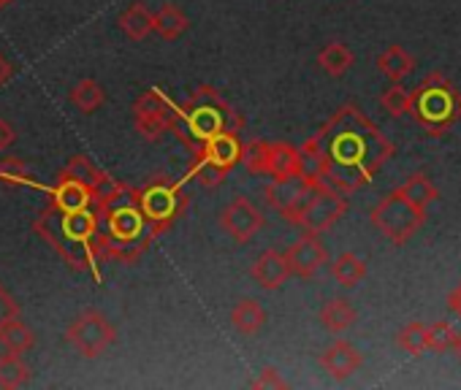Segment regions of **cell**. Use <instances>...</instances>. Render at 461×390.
<instances>
[{
    "mask_svg": "<svg viewBox=\"0 0 461 390\" xmlns=\"http://www.w3.org/2000/svg\"><path fill=\"white\" fill-rule=\"evenodd\" d=\"M245 128V117L230 106L214 87L201 84L193 90V95L179 106L176 133L187 144V149L195 155L201 144L220 133H240Z\"/></svg>",
    "mask_w": 461,
    "mask_h": 390,
    "instance_id": "obj_4",
    "label": "cell"
},
{
    "mask_svg": "<svg viewBox=\"0 0 461 390\" xmlns=\"http://www.w3.org/2000/svg\"><path fill=\"white\" fill-rule=\"evenodd\" d=\"M267 155H269V141H261V138H253L245 144V152H242V163L248 165L250 173L261 176L267 173Z\"/></svg>",
    "mask_w": 461,
    "mask_h": 390,
    "instance_id": "obj_35",
    "label": "cell"
},
{
    "mask_svg": "<svg viewBox=\"0 0 461 390\" xmlns=\"http://www.w3.org/2000/svg\"><path fill=\"white\" fill-rule=\"evenodd\" d=\"M456 355H458V360H461V331L456 328V339H453V347H450Z\"/></svg>",
    "mask_w": 461,
    "mask_h": 390,
    "instance_id": "obj_41",
    "label": "cell"
},
{
    "mask_svg": "<svg viewBox=\"0 0 461 390\" xmlns=\"http://www.w3.org/2000/svg\"><path fill=\"white\" fill-rule=\"evenodd\" d=\"M410 114L426 136H445L461 120V90L447 76L431 74L412 90Z\"/></svg>",
    "mask_w": 461,
    "mask_h": 390,
    "instance_id": "obj_5",
    "label": "cell"
},
{
    "mask_svg": "<svg viewBox=\"0 0 461 390\" xmlns=\"http://www.w3.org/2000/svg\"><path fill=\"white\" fill-rule=\"evenodd\" d=\"M190 28L187 14L174 6V4H163L158 9V14H152V31L163 39V41H176L185 31Z\"/></svg>",
    "mask_w": 461,
    "mask_h": 390,
    "instance_id": "obj_21",
    "label": "cell"
},
{
    "mask_svg": "<svg viewBox=\"0 0 461 390\" xmlns=\"http://www.w3.org/2000/svg\"><path fill=\"white\" fill-rule=\"evenodd\" d=\"M396 344L402 352H407L410 358L423 355L426 350V325L423 323H407L399 333H396Z\"/></svg>",
    "mask_w": 461,
    "mask_h": 390,
    "instance_id": "obj_33",
    "label": "cell"
},
{
    "mask_svg": "<svg viewBox=\"0 0 461 390\" xmlns=\"http://www.w3.org/2000/svg\"><path fill=\"white\" fill-rule=\"evenodd\" d=\"M356 306L348 298H331L321 306V325L329 333H345L356 323Z\"/></svg>",
    "mask_w": 461,
    "mask_h": 390,
    "instance_id": "obj_22",
    "label": "cell"
},
{
    "mask_svg": "<svg viewBox=\"0 0 461 390\" xmlns=\"http://www.w3.org/2000/svg\"><path fill=\"white\" fill-rule=\"evenodd\" d=\"M14 317H20V304L14 301V296L4 285H0V328Z\"/></svg>",
    "mask_w": 461,
    "mask_h": 390,
    "instance_id": "obj_36",
    "label": "cell"
},
{
    "mask_svg": "<svg viewBox=\"0 0 461 390\" xmlns=\"http://www.w3.org/2000/svg\"><path fill=\"white\" fill-rule=\"evenodd\" d=\"M68 101L82 111V114H95L104 103H106V93L95 79H82L74 84V90L68 93Z\"/></svg>",
    "mask_w": 461,
    "mask_h": 390,
    "instance_id": "obj_28",
    "label": "cell"
},
{
    "mask_svg": "<svg viewBox=\"0 0 461 390\" xmlns=\"http://www.w3.org/2000/svg\"><path fill=\"white\" fill-rule=\"evenodd\" d=\"M348 212V195L339 192L337 187L331 184H315L312 192H310V199L307 204L302 207V212L296 215L294 226H299L304 234H326L331 231Z\"/></svg>",
    "mask_w": 461,
    "mask_h": 390,
    "instance_id": "obj_9",
    "label": "cell"
},
{
    "mask_svg": "<svg viewBox=\"0 0 461 390\" xmlns=\"http://www.w3.org/2000/svg\"><path fill=\"white\" fill-rule=\"evenodd\" d=\"M230 325H234L242 336H256L267 325V309L256 298H242L230 309Z\"/></svg>",
    "mask_w": 461,
    "mask_h": 390,
    "instance_id": "obj_20",
    "label": "cell"
},
{
    "mask_svg": "<svg viewBox=\"0 0 461 390\" xmlns=\"http://www.w3.org/2000/svg\"><path fill=\"white\" fill-rule=\"evenodd\" d=\"M0 184H6V187H39V182L33 179V171L20 157L0 160Z\"/></svg>",
    "mask_w": 461,
    "mask_h": 390,
    "instance_id": "obj_31",
    "label": "cell"
},
{
    "mask_svg": "<svg viewBox=\"0 0 461 390\" xmlns=\"http://www.w3.org/2000/svg\"><path fill=\"white\" fill-rule=\"evenodd\" d=\"M220 228L234 239L237 244H248L261 228H264V215L250 199H234L220 215Z\"/></svg>",
    "mask_w": 461,
    "mask_h": 390,
    "instance_id": "obj_13",
    "label": "cell"
},
{
    "mask_svg": "<svg viewBox=\"0 0 461 390\" xmlns=\"http://www.w3.org/2000/svg\"><path fill=\"white\" fill-rule=\"evenodd\" d=\"M14 141H17V130H14V125H12L9 120L0 117V152H6Z\"/></svg>",
    "mask_w": 461,
    "mask_h": 390,
    "instance_id": "obj_38",
    "label": "cell"
},
{
    "mask_svg": "<svg viewBox=\"0 0 461 390\" xmlns=\"http://www.w3.org/2000/svg\"><path fill=\"white\" fill-rule=\"evenodd\" d=\"M136 192H139V204H141L155 236L166 234L182 217V212L187 207V195L182 190V182H174L163 173L149 179Z\"/></svg>",
    "mask_w": 461,
    "mask_h": 390,
    "instance_id": "obj_6",
    "label": "cell"
},
{
    "mask_svg": "<svg viewBox=\"0 0 461 390\" xmlns=\"http://www.w3.org/2000/svg\"><path fill=\"white\" fill-rule=\"evenodd\" d=\"M312 182H307L302 173L294 176H280L272 179V184L267 187V201L272 209H277L285 220H296V215L302 212V207L307 204L310 192H312Z\"/></svg>",
    "mask_w": 461,
    "mask_h": 390,
    "instance_id": "obj_12",
    "label": "cell"
},
{
    "mask_svg": "<svg viewBox=\"0 0 461 390\" xmlns=\"http://www.w3.org/2000/svg\"><path fill=\"white\" fill-rule=\"evenodd\" d=\"M120 31L131 39V41H144L152 33V14L144 4H131L120 17H117Z\"/></svg>",
    "mask_w": 461,
    "mask_h": 390,
    "instance_id": "obj_25",
    "label": "cell"
},
{
    "mask_svg": "<svg viewBox=\"0 0 461 390\" xmlns=\"http://www.w3.org/2000/svg\"><path fill=\"white\" fill-rule=\"evenodd\" d=\"M101 255L120 263H136L155 239V231L139 204V192L122 182H112L98 199Z\"/></svg>",
    "mask_w": 461,
    "mask_h": 390,
    "instance_id": "obj_2",
    "label": "cell"
},
{
    "mask_svg": "<svg viewBox=\"0 0 461 390\" xmlns=\"http://www.w3.org/2000/svg\"><path fill=\"white\" fill-rule=\"evenodd\" d=\"M31 379V366L20 352L0 355V387H23Z\"/></svg>",
    "mask_w": 461,
    "mask_h": 390,
    "instance_id": "obj_30",
    "label": "cell"
},
{
    "mask_svg": "<svg viewBox=\"0 0 461 390\" xmlns=\"http://www.w3.org/2000/svg\"><path fill=\"white\" fill-rule=\"evenodd\" d=\"M250 387H277V390H283V387H288V379H283L277 368L267 366V368L250 382Z\"/></svg>",
    "mask_w": 461,
    "mask_h": 390,
    "instance_id": "obj_37",
    "label": "cell"
},
{
    "mask_svg": "<svg viewBox=\"0 0 461 390\" xmlns=\"http://www.w3.org/2000/svg\"><path fill=\"white\" fill-rule=\"evenodd\" d=\"M133 125L147 141H160L166 133L176 128L179 120V106L171 103V98L160 87H149L141 93L133 103Z\"/></svg>",
    "mask_w": 461,
    "mask_h": 390,
    "instance_id": "obj_10",
    "label": "cell"
},
{
    "mask_svg": "<svg viewBox=\"0 0 461 390\" xmlns=\"http://www.w3.org/2000/svg\"><path fill=\"white\" fill-rule=\"evenodd\" d=\"M410 103H412V90L402 87L399 82H391V87H385L383 95H380V106H383L391 117H404V114H410Z\"/></svg>",
    "mask_w": 461,
    "mask_h": 390,
    "instance_id": "obj_32",
    "label": "cell"
},
{
    "mask_svg": "<svg viewBox=\"0 0 461 390\" xmlns=\"http://www.w3.org/2000/svg\"><path fill=\"white\" fill-rule=\"evenodd\" d=\"M331 277H334L342 288H356V285L366 277V261L358 258L356 253H342V255L331 263Z\"/></svg>",
    "mask_w": 461,
    "mask_h": 390,
    "instance_id": "obj_29",
    "label": "cell"
},
{
    "mask_svg": "<svg viewBox=\"0 0 461 390\" xmlns=\"http://www.w3.org/2000/svg\"><path fill=\"white\" fill-rule=\"evenodd\" d=\"M412 68H415V58L396 44L388 47L385 52H380V58H377V71L391 82H402Z\"/></svg>",
    "mask_w": 461,
    "mask_h": 390,
    "instance_id": "obj_26",
    "label": "cell"
},
{
    "mask_svg": "<svg viewBox=\"0 0 461 390\" xmlns=\"http://www.w3.org/2000/svg\"><path fill=\"white\" fill-rule=\"evenodd\" d=\"M33 231L63 258L66 266L74 271H93V277L101 282V226H98V207L90 209H58L55 204H47V209L39 215Z\"/></svg>",
    "mask_w": 461,
    "mask_h": 390,
    "instance_id": "obj_3",
    "label": "cell"
},
{
    "mask_svg": "<svg viewBox=\"0 0 461 390\" xmlns=\"http://www.w3.org/2000/svg\"><path fill=\"white\" fill-rule=\"evenodd\" d=\"M285 261H288L291 274H296L302 279H310L329 263V253H326L323 242L315 234H304L299 242H294L285 250Z\"/></svg>",
    "mask_w": 461,
    "mask_h": 390,
    "instance_id": "obj_14",
    "label": "cell"
},
{
    "mask_svg": "<svg viewBox=\"0 0 461 390\" xmlns=\"http://www.w3.org/2000/svg\"><path fill=\"white\" fill-rule=\"evenodd\" d=\"M302 171V157H299V146L285 144V141H275L269 144V155H267V173L272 179L280 176H294Z\"/></svg>",
    "mask_w": 461,
    "mask_h": 390,
    "instance_id": "obj_19",
    "label": "cell"
},
{
    "mask_svg": "<svg viewBox=\"0 0 461 390\" xmlns=\"http://www.w3.org/2000/svg\"><path fill=\"white\" fill-rule=\"evenodd\" d=\"M396 190L404 195V199H407L418 212H426V209L437 201V195H439L437 187H434V182H431L426 173H420V171L412 173V176H410L402 187H396Z\"/></svg>",
    "mask_w": 461,
    "mask_h": 390,
    "instance_id": "obj_24",
    "label": "cell"
},
{
    "mask_svg": "<svg viewBox=\"0 0 461 390\" xmlns=\"http://www.w3.org/2000/svg\"><path fill=\"white\" fill-rule=\"evenodd\" d=\"M372 226L391 242V244H404L415 236V231L423 226L426 212H418L399 190L388 192L383 201L375 204L369 215Z\"/></svg>",
    "mask_w": 461,
    "mask_h": 390,
    "instance_id": "obj_8",
    "label": "cell"
},
{
    "mask_svg": "<svg viewBox=\"0 0 461 390\" xmlns=\"http://www.w3.org/2000/svg\"><path fill=\"white\" fill-rule=\"evenodd\" d=\"M66 341L82 355V358H101L114 341H117V328L114 323L98 312V309H85L68 328H66Z\"/></svg>",
    "mask_w": 461,
    "mask_h": 390,
    "instance_id": "obj_11",
    "label": "cell"
},
{
    "mask_svg": "<svg viewBox=\"0 0 461 390\" xmlns=\"http://www.w3.org/2000/svg\"><path fill=\"white\" fill-rule=\"evenodd\" d=\"M242 152L245 144L240 133H220L201 144V149L193 155L190 176H195L203 187H214L242 163Z\"/></svg>",
    "mask_w": 461,
    "mask_h": 390,
    "instance_id": "obj_7",
    "label": "cell"
},
{
    "mask_svg": "<svg viewBox=\"0 0 461 390\" xmlns=\"http://www.w3.org/2000/svg\"><path fill=\"white\" fill-rule=\"evenodd\" d=\"M63 173H68L71 179H77V182H82L85 187H90L98 199L104 195V190L114 182L106 171H101L87 155H74L71 160H68V165L63 168Z\"/></svg>",
    "mask_w": 461,
    "mask_h": 390,
    "instance_id": "obj_18",
    "label": "cell"
},
{
    "mask_svg": "<svg viewBox=\"0 0 461 390\" xmlns=\"http://www.w3.org/2000/svg\"><path fill=\"white\" fill-rule=\"evenodd\" d=\"M50 204H55L58 209H66V212L90 209V207H98V195L90 187H85L82 182H77L60 171L58 182L50 187Z\"/></svg>",
    "mask_w": 461,
    "mask_h": 390,
    "instance_id": "obj_15",
    "label": "cell"
},
{
    "mask_svg": "<svg viewBox=\"0 0 461 390\" xmlns=\"http://www.w3.org/2000/svg\"><path fill=\"white\" fill-rule=\"evenodd\" d=\"M250 277L256 279V285H261L264 290H277L288 282L291 277V269H288V261L283 253L277 250H267L250 269Z\"/></svg>",
    "mask_w": 461,
    "mask_h": 390,
    "instance_id": "obj_17",
    "label": "cell"
},
{
    "mask_svg": "<svg viewBox=\"0 0 461 390\" xmlns=\"http://www.w3.org/2000/svg\"><path fill=\"white\" fill-rule=\"evenodd\" d=\"M312 138L323 165L321 182L345 195L366 187L393 155V144L356 103L339 106Z\"/></svg>",
    "mask_w": 461,
    "mask_h": 390,
    "instance_id": "obj_1",
    "label": "cell"
},
{
    "mask_svg": "<svg viewBox=\"0 0 461 390\" xmlns=\"http://www.w3.org/2000/svg\"><path fill=\"white\" fill-rule=\"evenodd\" d=\"M321 366L334 377V379H348L353 377L361 366H364V355L361 350H356V344L339 339L334 344H329L321 355Z\"/></svg>",
    "mask_w": 461,
    "mask_h": 390,
    "instance_id": "obj_16",
    "label": "cell"
},
{
    "mask_svg": "<svg viewBox=\"0 0 461 390\" xmlns=\"http://www.w3.org/2000/svg\"><path fill=\"white\" fill-rule=\"evenodd\" d=\"M12 76H14V66L4 55H0V87H4Z\"/></svg>",
    "mask_w": 461,
    "mask_h": 390,
    "instance_id": "obj_39",
    "label": "cell"
},
{
    "mask_svg": "<svg viewBox=\"0 0 461 390\" xmlns=\"http://www.w3.org/2000/svg\"><path fill=\"white\" fill-rule=\"evenodd\" d=\"M453 339H456V325L453 323H434V325H426V350L431 352H447L453 347Z\"/></svg>",
    "mask_w": 461,
    "mask_h": 390,
    "instance_id": "obj_34",
    "label": "cell"
},
{
    "mask_svg": "<svg viewBox=\"0 0 461 390\" xmlns=\"http://www.w3.org/2000/svg\"><path fill=\"white\" fill-rule=\"evenodd\" d=\"M0 341H4V347H6L9 352L25 355V352L33 350L36 333H33V328H31L23 317H14V320H9L4 328H0Z\"/></svg>",
    "mask_w": 461,
    "mask_h": 390,
    "instance_id": "obj_27",
    "label": "cell"
},
{
    "mask_svg": "<svg viewBox=\"0 0 461 390\" xmlns=\"http://www.w3.org/2000/svg\"><path fill=\"white\" fill-rule=\"evenodd\" d=\"M12 4V0H0V9H4V6H9Z\"/></svg>",
    "mask_w": 461,
    "mask_h": 390,
    "instance_id": "obj_42",
    "label": "cell"
},
{
    "mask_svg": "<svg viewBox=\"0 0 461 390\" xmlns=\"http://www.w3.org/2000/svg\"><path fill=\"white\" fill-rule=\"evenodd\" d=\"M447 306H450V309H453V315L461 320V285H458V288H456V290L447 296Z\"/></svg>",
    "mask_w": 461,
    "mask_h": 390,
    "instance_id": "obj_40",
    "label": "cell"
},
{
    "mask_svg": "<svg viewBox=\"0 0 461 390\" xmlns=\"http://www.w3.org/2000/svg\"><path fill=\"white\" fill-rule=\"evenodd\" d=\"M353 63H356V55H353V49H350L348 44H342V41H329V44L318 52V66H321L329 76H334V79L345 76V74L353 68Z\"/></svg>",
    "mask_w": 461,
    "mask_h": 390,
    "instance_id": "obj_23",
    "label": "cell"
}]
</instances>
